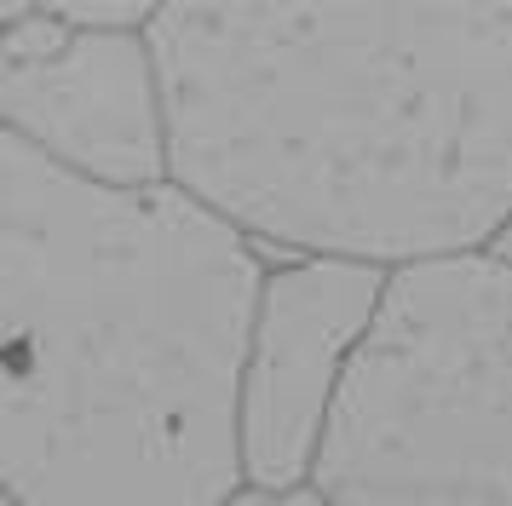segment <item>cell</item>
<instances>
[{
  "label": "cell",
  "mask_w": 512,
  "mask_h": 506,
  "mask_svg": "<svg viewBox=\"0 0 512 506\" xmlns=\"http://www.w3.org/2000/svg\"><path fill=\"white\" fill-rule=\"evenodd\" d=\"M173 184L288 259L415 271L512 230V6H225L150 23Z\"/></svg>",
  "instance_id": "6da1fadb"
},
{
  "label": "cell",
  "mask_w": 512,
  "mask_h": 506,
  "mask_svg": "<svg viewBox=\"0 0 512 506\" xmlns=\"http://www.w3.org/2000/svg\"><path fill=\"white\" fill-rule=\"evenodd\" d=\"M6 501L231 506L265 259L219 213L0 138Z\"/></svg>",
  "instance_id": "7a4b0ae2"
},
{
  "label": "cell",
  "mask_w": 512,
  "mask_h": 506,
  "mask_svg": "<svg viewBox=\"0 0 512 506\" xmlns=\"http://www.w3.org/2000/svg\"><path fill=\"white\" fill-rule=\"evenodd\" d=\"M311 489L334 506H512V230L392 276Z\"/></svg>",
  "instance_id": "3957f363"
},
{
  "label": "cell",
  "mask_w": 512,
  "mask_h": 506,
  "mask_svg": "<svg viewBox=\"0 0 512 506\" xmlns=\"http://www.w3.org/2000/svg\"><path fill=\"white\" fill-rule=\"evenodd\" d=\"M0 115L6 138L75 179L110 190L173 184L167 92L150 35L75 29L35 0H12L0 18Z\"/></svg>",
  "instance_id": "277c9868"
},
{
  "label": "cell",
  "mask_w": 512,
  "mask_h": 506,
  "mask_svg": "<svg viewBox=\"0 0 512 506\" xmlns=\"http://www.w3.org/2000/svg\"><path fill=\"white\" fill-rule=\"evenodd\" d=\"M392 276L351 259H282L265 276L242 380L248 489H305L317 478L328 420L351 363L374 334Z\"/></svg>",
  "instance_id": "5b68a950"
},
{
  "label": "cell",
  "mask_w": 512,
  "mask_h": 506,
  "mask_svg": "<svg viewBox=\"0 0 512 506\" xmlns=\"http://www.w3.org/2000/svg\"><path fill=\"white\" fill-rule=\"evenodd\" d=\"M231 506H334V501H323V495L305 483V489H282V495L277 489H242Z\"/></svg>",
  "instance_id": "8992f818"
},
{
  "label": "cell",
  "mask_w": 512,
  "mask_h": 506,
  "mask_svg": "<svg viewBox=\"0 0 512 506\" xmlns=\"http://www.w3.org/2000/svg\"><path fill=\"white\" fill-rule=\"evenodd\" d=\"M0 506H18V501H0Z\"/></svg>",
  "instance_id": "52a82bcc"
}]
</instances>
